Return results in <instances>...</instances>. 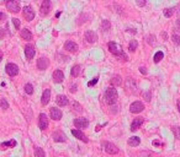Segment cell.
I'll return each mask as SVG.
<instances>
[{"label": "cell", "mask_w": 180, "mask_h": 157, "mask_svg": "<svg viewBox=\"0 0 180 157\" xmlns=\"http://www.w3.org/2000/svg\"><path fill=\"white\" fill-rule=\"evenodd\" d=\"M107 48H109V50H110V53H112L115 56H121V58H124L125 60H127V55L124 53V50H122V47L121 46H118L117 43H115V42H109V44H107Z\"/></svg>", "instance_id": "6da1fadb"}, {"label": "cell", "mask_w": 180, "mask_h": 157, "mask_svg": "<svg viewBox=\"0 0 180 157\" xmlns=\"http://www.w3.org/2000/svg\"><path fill=\"white\" fill-rule=\"evenodd\" d=\"M117 98H118V95H117V91L116 88L113 87H110L106 90L105 92V102L109 104V106H112L117 102Z\"/></svg>", "instance_id": "7a4b0ae2"}, {"label": "cell", "mask_w": 180, "mask_h": 157, "mask_svg": "<svg viewBox=\"0 0 180 157\" xmlns=\"http://www.w3.org/2000/svg\"><path fill=\"white\" fill-rule=\"evenodd\" d=\"M22 15H23L26 21H32L35 19V11L31 6H25L23 10H22Z\"/></svg>", "instance_id": "3957f363"}, {"label": "cell", "mask_w": 180, "mask_h": 157, "mask_svg": "<svg viewBox=\"0 0 180 157\" xmlns=\"http://www.w3.org/2000/svg\"><path fill=\"white\" fill-rule=\"evenodd\" d=\"M5 70H6V74L9 76H16L19 74V67L16 64H14V63H9V64H6L5 67Z\"/></svg>", "instance_id": "277c9868"}, {"label": "cell", "mask_w": 180, "mask_h": 157, "mask_svg": "<svg viewBox=\"0 0 180 157\" xmlns=\"http://www.w3.org/2000/svg\"><path fill=\"white\" fill-rule=\"evenodd\" d=\"M6 8H8L9 11H11L14 14H17L20 11V4H19V2H16V0H8Z\"/></svg>", "instance_id": "5b68a950"}, {"label": "cell", "mask_w": 180, "mask_h": 157, "mask_svg": "<svg viewBox=\"0 0 180 157\" xmlns=\"http://www.w3.org/2000/svg\"><path fill=\"white\" fill-rule=\"evenodd\" d=\"M74 125H75V128H78V130H81V129L88 128L89 120L86 118H77L74 120Z\"/></svg>", "instance_id": "8992f818"}, {"label": "cell", "mask_w": 180, "mask_h": 157, "mask_svg": "<svg viewBox=\"0 0 180 157\" xmlns=\"http://www.w3.org/2000/svg\"><path fill=\"white\" fill-rule=\"evenodd\" d=\"M143 109H144V106H143V103L139 102V101H136V102H133V103L130 106V112H131V113H135V114L141 113Z\"/></svg>", "instance_id": "52a82bcc"}, {"label": "cell", "mask_w": 180, "mask_h": 157, "mask_svg": "<svg viewBox=\"0 0 180 157\" xmlns=\"http://www.w3.org/2000/svg\"><path fill=\"white\" fill-rule=\"evenodd\" d=\"M103 145H104V148L107 153H110V155L118 153V147H116V145H113L112 142H104Z\"/></svg>", "instance_id": "ba28073f"}, {"label": "cell", "mask_w": 180, "mask_h": 157, "mask_svg": "<svg viewBox=\"0 0 180 157\" xmlns=\"http://www.w3.org/2000/svg\"><path fill=\"white\" fill-rule=\"evenodd\" d=\"M52 138H53V140H54L56 142H64V141L67 140L66 134H64L63 131H61V130L54 131V133L52 134Z\"/></svg>", "instance_id": "9c48e42d"}, {"label": "cell", "mask_w": 180, "mask_h": 157, "mask_svg": "<svg viewBox=\"0 0 180 157\" xmlns=\"http://www.w3.org/2000/svg\"><path fill=\"white\" fill-rule=\"evenodd\" d=\"M38 127L41 130H46L48 128V118L46 114L41 113L40 114V119H38Z\"/></svg>", "instance_id": "30bf717a"}, {"label": "cell", "mask_w": 180, "mask_h": 157, "mask_svg": "<svg viewBox=\"0 0 180 157\" xmlns=\"http://www.w3.org/2000/svg\"><path fill=\"white\" fill-rule=\"evenodd\" d=\"M85 39L88 43H95L98 41V35L94 31H86L85 32Z\"/></svg>", "instance_id": "8fae6325"}, {"label": "cell", "mask_w": 180, "mask_h": 157, "mask_svg": "<svg viewBox=\"0 0 180 157\" xmlns=\"http://www.w3.org/2000/svg\"><path fill=\"white\" fill-rule=\"evenodd\" d=\"M48 65H49V61H48V59L46 56H41L37 60V68L40 70H46L48 68Z\"/></svg>", "instance_id": "7c38bea8"}, {"label": "cell", "mask_w": 180, "mask_h": 157, "mask_svg": "<svg viewBox=\"0 0 180 157\" xmlns=\"http://www.w3.org/2000/svg\"><path fill=\"white\" fill-rule=\"evenodd\" d=\"M35 54H36V50H35V47L34 46L27 44L25 47V55H26L27 59H32L35 56Z\"/></svg>", "instance_id": "4fadbf2b"}, {"label": "cell", "mask_w": 180, "mask_h": 157, "mask_svg": "<svg viewBox=\"0 0 180 157\" xmlns=\"http://www.w3.org/2000/svg\"><path fill=\"white\" fill-rule=\"evenodd\" d=\"M51 10V2L49 0H43L41 4V15L46 16Z\"/></svg>", "instance_id": "5bb4252c"}, {"label": "cell", "mask_w": 180, "mask_h": 157, "mask_svg": "<svg viewBox=\"0 0 180 157\" xmlns=\"http://www.w3.org/2000/svg\"><path fill=\"white\" fill-rule=\"evenodd\" d=\"M62 111L59 109V108H56V107H53V108H51V118L53 119V120H59L62 118Z\"/></svg>", "instance_id": "9a60e30c"}, {"label": "cell", "mask_w": 180, "mask_h": 157, "mask_svg": "<svg viewBox=\"0 0 180 157\" xmlns=\"http://www.w3.org/2000/svg\"><path fill=\"white\" fill-rule=\"evenodd\" d=\"M142 124H143V118H142V117L135 118L133 121H132V124H131V130H132V131H136Z\"/></svg>", "instance_id": "2e32d148"}, {"label": "cell", "mask_w": 180, "mask_h": 157, "mask_svg": "<svg viewBox=\"0 0 180 157\" xmlns=\"http://www.w3.org/2000/svg\"><path fill=\"white\" fill-rule=\"evenodd\" d=\"M64 49H66L67 52L75 53V52L78 50V46H77L74 42H72V41H68V42H66V44H64Z\"/></svg>", "instance_id": "e0dca14e"}, {"label": "cell", "mask_w": 180, "mask_h": 157, "mask_svg": "<svg viewBox=\"0 0 180 157\" xmlns=\"http://www.w3.org/2000/svg\"><path fill=\"white\" fill-rule=\"evenodd\" d=\"M72 134L77 138V139H79V140H81L83 142H88L89 140H88V138L85 136V134L84 133H81L80 130H78V129H74V130H72Z\"/></svg>", "instance_id": "ac0fdd59"}, {"label": "cell", "mask_w": 180, "mask_h": 157, "mask_svg": "<svg viewBox=\"0 0 180 157\" xmlns=\"http://www.w3.org/2000/svg\"><path fill=\"white\" fill-rule=\"evenodd\" d=\"M53 80H54V82H62L63 80H64V74H63V71L62 70H56L54 73H53Z\"/></svg>", "instance_id": "d6986e66"}, {"label": "cell", "mask_w": 180, "mask_h": 157, "mask_svg": "<svg viewBox=\"0 0 180 157\" xmlns=\"http://www.w3.org/2000/svg\"><path fill=\"white\" fill-rule=\"evenodd\" d=\"M49 100H51V90H49V88H47V90H45V91H43V95H42L41 102H42V104H43V106H46V104H48Z\"/></svg>", "instance_id": "ffe728a7"}, {"label": "cell", "mask_w": 180, "mask_h": 157, "mask_svg": "<svg viewBox=\"0 0 180 157\" xmlns=\"http://www.w3.org/2000/svg\"><path fill=\"white\" fill-rule=\"evenodd\" d=\"M56 102H57V104H58V106H61V107H66V106H68L69 100L67 98V96H57Z\"/></svg>", "instance_id": "44dd1931"}, {"label": "cell", "mask_w": 180, "mask_h": 157, "mask_svg": "<svg viewBox=\"0 0 180 157\" xmlns=\"http://www.w3.org/2000/svg\"><path fill=\"white\" fill-rule=\"evenodd\" d=\"M21 37L25 39V41H31L32 39V33L31 31H30L28 28H25L21 31Z\"/></svg>", "instance_id": "7402d4cb"}, {"label": "cell", "mask_w": 180, "mask_h": 157, "mask_svg": "<svg viewBox=\"0 0 180 157\" xmlns=\"http://www.w3.org/2000/svg\"><path fill=\"white\" fill-rule=\"evenodd\" d=\"M126 90L130 91L131 93L135 92V90H136V82L133 81V79H127V81H126Z\"/></svg>", "instance_id": "603a6c76"}, {"label": "cell", "mask_w": 180, "mask_h": 157, "mask_svg": "<svg viewBox=\"0 0 180 157\" xmlns=\"http://www.w3.org/2000/svg\"><path fill=\"white\" fill-rule=\"evenodd\" d=\"M17 145L16 140H9V141H5V142H2V145H0V148H6V147H15Z\"/></svg>", "instance_id": "cb8c5ba5"}, {"label": "cell", "mask_w": 180, "mask_h": 157, "mask_svg": "<svg viewBox=\"0 0 180 157\" xmlns=\"http://www.w3.org/2000/svg\"><path fill=\"white\" fill-rule=\"evenodd\" d=\"M139 142H141V139H139L138 136H132V138H130V139H128V145H130V146H132V147L138 146V145H139Z\"/></svg>", "instance_id": "d4e9b609"}, {"label": "cell", "mask_w": 180, "mask_h": 157, "mask_svg": "<svg viewBox=\"0 0 180 157\" xmlns=\"http://www.w3.org/2000/svg\"><path fill=\"white\" fill-rule=\"evenodd\" d=\"M80 71H81L80 65H74L73 69H72V71H70V74H72L73 77H78V76L80 75Z\"/></svg>", "instance_id": "484cf974"}, {"label": "cell", "mask_w": 180, "mask_h": 157, "mask_svg": "<svg viewBox=\"0 0 180 157\" xmlns=\"http://www.w3.org/2000/svg\"><path fill=\"white\" fill-rule=\"evenodd\" d=\"M137 47H138V42H137L136 39H132V41L128 43V49H130L131 52H135V50L137 49Z\"/></svg>", "instance_id": "4316f807"}, {"label": "cell", "mask_w": 180, "mask_h": 157, "mask_svg": "<svg viewBox=\"0 0 180 157\" xmlns=\"http://www.w3.org/2000/svg\"><path fill=\"white\" fill-rule=\"evenodd\" d=\"M35 157H46V153H45L43 148L36 147V148H35Z\"/></svg>", "instance_id": "83f0119b"}, {"label": "cell", "mask_w": 180, "mask_h": 157, "mask_svg": "<svg viewBox=\"0 0 180 157\" xmlns=\"http://www.w3.org/2000/svg\"><path fill=\"white\" fill-rule=\"evenodd\" d=\"M101 27H103V31H104V32H107V31L110 29V27H111V25H110V21H107V20H103Z\"/></svg>", "instance_id": "f1b7e54d"}, {"label": "cell", "mask_w": 180, "mask_h": 157, "mask_svg": "<svg viewBox=\"0 0 180 157\" xmlns=\"http://www.w3.org/2000/svg\"><path fill=\"white\" fill-rule=\"evenodd\" d=\"M25 92L27 93V95H32L34 93V86L31 84H26L25 86Z\"/></svg>", "instance_id": "f546056e"}, {"label": "cell", "mask_w": 180, "mask_h": 157, "mask_svg": "<svg viewBox=\"0 0 180 157\" xmlns=\"http://www.w3.org/2000/svg\"><path fill=\"white\" fill-rule=\"evenodd\" d=\"M171 131L174 133V136L180 140V127H173L171 128Z\"/></svg>", "instance_id": "4dcf8cb0"}, {"label": "cell", "mask_w": 180, "mask_h": 157, "mask_svg": "<svg viewBox=\"0 0 180 157\" xmlns=\"http://www.w3.org/2000/svg\"><path fill=\"white\" fill-rule=\"evenodd\" d=\"M163 56H164L163 52H157L156 55H154V63H159V61L163 59Z\"/></svg>", "instance_id": "1f68e13d"}, {"label": "cell", "mask_w": 180, "mask_h": 157, "mask_svg": "<svg viewBox=\"0 0 180 157\" xmlns=\"http://www.w3.org/2000/svg\"><path fill=\"white\" fill-rule=\"evenodd\" d=\"M0 108H3L4 111H6V109L9 108V103L6 102L5 98H2V100H0Z\"/></svg>", "instance_id": "d6a6232c"}, {"label": "cell", "mask_w": 180, "mask_h": 157, "mask_svg": "<svg viewBox=\"0 0 180 157\" xmlns=\"http://www.w3.org/2000/svg\"><path fill=\"white\" fill-rule=\"evenodd\" d=\"M171 41L174 42V44L180 46V36H179V35H173V36H171Z\"/></svg>", "instance_id": "836d02e7"}, {"label": "cell", "mask_w": 180, "mask_h": 157, "mask_svg": "<svg viewBox=\"0 0 180 157\" xmlns=\"http://www.w3.org/2000/svg\"><path fill=\"white\" fill-rule=\"evenodd\" d=\"M173 12H174V9H173V8L165 9V10H164V16H165V17H170V16L173 15Z\"/></svg>", "instance_id": "e575fe53"}, {"label": "cell", "mask_w": 180, "mask_h": 157, "mask_svg": "<svg viewBox=\"0 0 180 157\" xmlns=\"http://www.w3.org/2000/svg\"><path fill=\"white\" fill-rule=\"evenodd\" d=\"M112 85H116V86L121 85V77H120V76H115L112 79Z\"/></svg>", "instance_id": "d590c367"}, {"label": "cell", "mask_w": 180, "mask_h": 157, "mask_svg": "<svg viewBox=\"0 0 180 157\" xmlns=\"http://www.w3.org/2000/svg\"><path fill=\"white\" fill-rule=\"evenodd\" d=\"M72 104H73V107H74V112H77V113H80V112H81V107H80L77 102H73Z\"/></svg>", "instance_id": "8d00e7d4"}, {"label": "cell", "mask_w": 180, "mask_h": 157, "mask_svg": "<svg viewBox=\"0 0 180 157\" xmlns=\"http://www.w3.org/2000/svg\"><path fill=\"white\" fill-rule=\"evenodd\" d=\"M98 81H99V77H94L92 81H89V82H88V86H94Z\"/></svg>", "instance_id": "74e56055"}, {"label": "cell", "mask_w": 180, "mask_h": 157, "mask_svg": "<svg viewBox=\"0 0 180 157\" xmlns=\"http://www.w3.org/2000/svg\"><path fill=\"white\" fill-rule=\"evenodd\" d=\"M13 22H14V25H15V28L19 29V28H20V20H19V19H13Z\"/></svg>", "instance_id": "f35d334b"}, {"label": "cell", "mask_w": 180, "mask_h": 157, "mask_svg": "<svg viewBox=\"0 0 180 157\" xmlns=\"http://www.w3.org/2000/svg\"><path fill=\"white\" fill-rule=\"evenodd\" d=\"M154 38H156L154 36H148V37H147V42L151 43V44H153V43H154Z\"/></svg>", "instance_id": "ab89813d"}, {"label": "cell", "mask_w": 180, "mask_h": 157, "mask_svg": "<svg viewBox=\"0 0 180 157\" xmlns=\"http://www.w3.org/2000/svg\"><path fill=\"white\" fill-rule=\"evenodd\" d=\"M146 3H147L146 0H137V5H138V6H144Z\"/></svg>", "instance_id": "60d3db41"}, {"label": "cell", "mask_w": 180, "mask_h": 157, "mask_svg": "<svg viewBox=\"0 0 180 157\" xmlns=\"http://www.w3.org/2000/svg\"><path fill=\"white\" fill-rule=\"evenodd\" d=\"M4 36H5V29L0 27V39H3V38H4Z\"/></svg>", "instance_id": "b9f144b4"}, {"label": "cell", "mask_w": 180, "mask_h": 157, "mask_svg": "<svg viewBox=\"0 0 180 157\" xmlns=\"http://www.w3.org/2000/svg\"><path fill=\"white\" fill-rule=\"evenodd\" d=\"M175 28H176V31L180 33V20H178L176 22H175Z\"/></svg>", "instance_id": "7bdbcfd3"}, {"label": "cell", "mask_w": 180, "mask_h": 157, "mask_svg": "<svg viewBox=\"0 0 180 157\" xmlns=\"http://www.w3.org/2000/svg\"><path fill=\"white\" fill-rule=\"evenodd\" d=\"M144 100H146L147 102L151 101V93H146V95H144Z\"/></svg>", "instance_id": "ee69618b"}, {"label": "cell", "mask_w": 180, "mask_h": 157, "mask_svg": "<svg viewBox=\"0 0 180 157\" xmlns=\"http://www.w3.org/2000/svg\"><path fill=\"white\" fill-rule=\"evenodd\" d=\"M4 20H6V15L4 12H0V21H4Z\"/></svg>", "instance_id": "f6af8a7d"}, {"label": "cell", "mask_w": 180, "mask_h": 157, "mask_svg": "<svg viewBox=\"0 0 180 157\" xmlns=\"http://www.w3.org/2000/svg\"><path fill=\"white\" fill-rule=\"evenodd\" d=\"M139 70H141V73H142V74H144V75L147 74V70H146V68H144V67H142V68H139Z\"/></svg>", "instance_id": "bcb514c9"}, {"label": "cell", "mask_w": 180, "mask_h": 157, "mask_svg": "<svg viewBox=\"0 0 180 157\" xmlns=\"http://www.w3.org/2000/svg\"><path fill=\"white\" fill-rule=\"evenodd\" d=\"M176 107H178V111L180 112V100H178V102H176Z\"/></svg>", "instance_id": "7dc6e473"}, {"label": "cell", "mask_w": 180, "mask_h": 157, "mask_svg": "<svg viewBox=\"0 0 180 157\" xmlns=\"http://www.w3.org/2000/svg\"><path fill=\"white\" fill-rule=\"evenodd\" d=\"M75 91H77V86L73 85V86H72V92H75Z\"/></svg>", "instance_id": "c3c4849f"}, {"label": "cell", "mask_w": 180, "mask_h": 157, "mask_svg": "<svg viewBox=\"0 0 180 157\" xmlns=\"http://www.w3.org/2000/svg\"><path fill=\"white\" fill-rule=\"evenodd\" d=\"M2 58H3V53L0 52V61H2Z\"/></svg>", "instance_id": "681fc988"}]
</instances>
